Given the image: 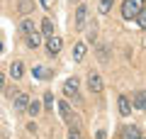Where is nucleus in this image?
Wrapping results in <instances>:
<instances>
[{
	"label": "nucleus",
	"mask_w": 146,
	"mask_h": 139,
	"mask_svg": "<svg viewBox=\"0 0 146 139\" xmlns=\"http://www.w3.org/2000/svg\"><path fill=\"white\" fill-rule=\"evenodd\" d=\"M141 10H144V0H124V3H122V17H124V20L139 17Z\"/></svg>",
	"instance_id": "1"
},
{
	"label": "nucleus",
	"mask_w": 146,
	"mask_h": 139,
	"mask_svg": "<svg viewBox=\"0 0 146 139\" xmlns=\"http://www.w3.org/2000/svg\"><path fill=\"white\" fill-rule=\"evenodd\" d=\"M63 93H66L68 98H73L76 103H80V95H78V78H68L63 83Z\"/></svg>",
	"instance_id": "2"
},
{
	"label": "nucleus",
	"mask_w": 146,
	"mask_h": 139,
	"mask_svg": "<svg viewBox=\"0 0 146 139\" xmlns=\"http://www.w3.org/2000/svg\"><path fill=\"white\" fill-rule=\"evenodd\" d=\"M58 112H61V120H63L66 124H76V115H73L71 105H68L66 100H61V103H58Z\"/></svg>",
	"instance_id": "3"
},
{
	"label": "nucleus",
	"mask_w": 146,
	"mask_h": 139,
	"mask_svg": "<svg viewBox=\"0 0 146 139\" xmlns=\"http://www.w3.org/2000/svg\"><path fill=\"white\" fill-rule=\"evenodd\" d=\"M12 103H15L17 112H22V110H27V105H29V95H27V93H15V95H12Z\"/></svg>",
	"instance_id": "4"
},
{
	"label": "nucleus",
	"mask_w": 146,
	"mask_h": 139,
	"mask_svg": "<svg viewBox=\"0 0 146 139\" xmlns=\"http://www.w3.org/2000/svg\"><path fill=\"white\" fill-rule=\"evenodd\" d=\"M85 20H88V7H85V5H78V10H76V29H83V27H85Z\"/></svg>",
	"instance_id": "5"
},
{
	"label": "nucleus",
	"mask_w": 146,
	"mask_h": 139,
	"mask_svg": "<svg viewBox=\"0 0 146 139\" xmlns=\"http://www.w3.org/2000/svg\"><path fill=\"white\" fill-rule=\"evenodd\" d=\"M88 88H90V93H102V78L98 73H90L88 76Z\"/></svg>",
	"instance_id": "6"
},
{
	"label": "nucleus",
	"mask_w": 146,
	"mask_h": 139,
	"mask_svg": "<svg viewBox=\"0 0 146 139\" xmlns=\"http://www.w3.org/2000/svg\"><path fill=\"white\" fill-rule=\"evenodd\" d=\"M61 46H63V41L58 39V37H46V49H49V54H58L61 51Z\"/></svg>",
	"instance_id": "7"
},
{
	"label": "nucleus",
	"mask_w": 146,
	"mask_h": 139,
	"mask_svg": "<svg viewBox=\"0 0 146 139\" xmlns=\"http://www.w3.org/2000/svg\"><path fill=\"white\" fill-rule=\"evenodd\" d=\"M139 137H141V132H139V127H134V124L122 129V139H139Z\"/></svg>",
	"instance_id": "8"
},
{
	"label": "nucleus",
	"mask_w": 146,
	"mask_h": 139,
	"mask_svg": "<svg viewBox=\"0 0 146 139\" xmlns=\"http://www.w3.org/2000/svg\"><path fill=\"white\" fill-rule=\"evenodd\" d=\"M73 59H76V61H83L85 59V44L83 41H78V44L73 46Z\"/></svg>",
	"instance_id": "9"
},
{
	"label": "nucleus",
	"mask_w": 146,
	"mask_h": 139,
	"mask_svg": "<svg viewBox=\"0 0 146 139\" xmlns=\"http://www.w3.org/2000/svg\"><path fill=\"white\" fill-rule=\"evenodd\" d=\"M134 105H136L139 110H146V90H139V93L134 95Z\"/></svg>",
	"instance_id": "10"
},
{
	"label": "nucleus",
	"mask_w": 146,
	"mask_h": 139,
	"mask_svg": "<svg viewBox=\"0 0 146 139\" xmlns=\"http://www.w3.org/2000/svg\"><path fill=\"white\" fill-rule=\"evenodd\" d=\"M22 73H25V66H22L20 61H15V63L10 66V76H12V78L17 81V78H22Z\"/></svg>",
	"instance_id": "11"
},
{
	"label": "nucleus",
	"mask_w": 146,
	"mask_h": 139,
	"mask_svg": "<svg viewBox=\"0 0 146 139\" xmlns=\"http://www.w3.org/2000/svg\"><path fill=\"white\" fill-rule=\"evenodd\" d=\"M119 112L124 115V117L131 112V103H129V98H127V95H122V98H119Z\"/></svg>",
	"instance_id": "12"
},
{
	"label": "nucleus",
	"mask_w": 146,
	"mask_h": 139,
	"mask_svg": "<svg viewBox=\"0 0 146 139\" xmlns=\"http://www.w3.org/2000/svg\"><path fill=\"white\" fill-rule=\"evenodd\" d=\"M34 78H44V81H46V78H51V71H49V68H44V66H34Z\"/></svg>",
	"instance_id": "13"
},
{
	"label": "nucleus",
	"mask_w": 146,
	"mask_h": 139,
	"mask_svg": "<svg viewBox=\"0 0 146 139\" xmlns=\"http://www.w3.org/2000/svg\"><path fill=\"white\" fill-rule=\"evenodd\" d=\"M20 32L29 37L32 32H36V29H34V22H32V20H22V25H20Z\"/></svg>",
	"instance_id": "14"
},
{
	"label": "nucleus",
	"mask_w": 146,
	"mask_h": 139,
	"mask_svg": "<svg viewBox=\"0 0 146 139\" xmlns=\"http://www.w3.org/2000/svg\"><path fill=\"white\" fill-rule=\"evenodd\" d=\"M27 44H29L32 49H36V46L42 44V34H39V32H32V34L27 37Z\"/></svg>",
	"instance_id": "15"
},
{
	"label": "nucleus",
	"mask_w": 146,
	"mask_h": 139,
	"mask_svg": "<svg viewBox=\"0 0 146 139\" xmlns=\"http://www.w3.org/2000/svg\"><path fill=\"white\" fill-rule=\"evenodd\" d=\"M42 32H44V37H51L54 34V25H51L49 17H44V20H42Z\"/></svg>",
	"instance_id": "16"
},
{
	"label": "nucleus",
	"mask_w": 146,
	"mask_h": 139,
	"mask_svg": "<svg viewBox=\"0 0 146 139\" xmlns=\"http://www.w3.org/2000/svg\"><path fill=\"white\" fill-rule=\"evenodd\" d=\"M98 7H100V12H102V15H107V12L112 10V0H100Z\"/></svg>",
	"instance_id": "17"
},
{
	"label": "nucleus",
	"mask_w": 146,
	"mask_h": 139,
	"mask_svg": "<svg viewBox=\"0 0 146 139\" xmlns=\"http://www.w3.org/2000/svg\"><path fill=\"white\" fill-rule=\"evenodd\" d=\"M68 139H83V137H80L78 124H71V129H68Z\"/></svg>",
	"instance_id": "18"
},
{
	"label": "nucleus",
	"mask_w": 146,
	"mask_h": 139,
	"mask_svg": "<svg viewBox=\"0 0 146 139\" xmlns=\"http://www.w3.org/2000/svg\"><path fill=\"white\" fill-rule=\"evenodd\" d=\"M32 7H34V3H32V0H20V12H29Z\"/></svg>",
	"instance_id": "19"
},
{
	"label": "nucleus",
	"mask_w": 146,
	"mask_h": 139,
	"mask_svg": "<svg viewBox=\"0 0 146 139\" xmlns=\"http://www.w3.org/2000/svg\"><path fill=\"white\" fill-rule=\"evenodd\" d=\"M44 108L54 110V93H46V95H44Z\"/></svg>",
	"instance_id": "20"
},
{
	"label": "nucleus",
	"mask_w": 146,
	"mask_h": 139,
	"mask_svg": "<svg viewBox=\"0 0 146 139\" xmlns=\"http://www.w3.org/2000/svg\"><path fill=\"white\" fill-rule=\"evenodd\" d=\"M27 110H29L32 117H36V112H39V103H36V100H34V103H29V105H27Z\"/></svg>",
	"instance_id": "21"
},
{
	"label": "nucleus",
	"mask_w": 146,
	"mask_h": 139,
	"mask_svg": "<svg viewBox=\"0 0 146 139\" xmlns=\"http://www.w3.org/2000/svg\"><path fill=\"white\" fill-rule=\"evenodd\" d=\"M139 27H141V29H146V7L139 12Z\"/></svg>",
	"instance_id": "22"
},
{
	"label": "nucleus",
	"mask_w": 146,
	"mask_h": 139,
	"mask_svg": "<svg viewBox=\"0 0 146 139\" xmlns=\"http://www.w3.org/2000/svg\"><path fill=\"white\" fill-rule=\"evenodd\" d=\"M98 54H100V61H107V56H110V54H107V46H100V49H98Z\"/></svg>",
	"instance_id": "23"
},
{
	"label": "nucleus",
	"mask_w": 146,
	"mask_h": 139,
	"mask_svg": "<svg viewBox=\"0 0 146 139\" xmlns=\"http://www.w3.org/2000/svg\"><path fill=\"white\" fill-rule=\"evenodd\" d=\"M98 139H107V137H105V132H98Z\"/></svg>",
	"instance_id": "24"
},
{
	"label": "nucleus",
	"mask_w": 146,
	"mask_h": 139,
	"mask_svg": "<svg viewBox=\"0 0 146 139\" xmlns=\"http://www.w3.org/2000/svg\"><path fill=\"white\" fill-rule=\"evenodd\" d=\"M3 86H5V76H0V88H3Z\"/></svg>",
	"instance_id": "25"
},
{
	"label": "nucleus",
	"mask_w": 146,
	"mask_h": 139,
	"mask_svg": "<svg viewBox=\"0 0 146 139\" xmlns=\"http://www.w3.org/2000/svg\"><path fill=\"white\" fill-rule=\"evenodd\" d=\"M0 139H7V137H0Z\"/></svg>",
	"instance_id": "26"
},
{
	"label": "nucleus",
	"mask_w": 146,
	"mask_h": 139,
	"mask_svg": "<svg viewBox=\"0 0 146 139\" xmlns=\"http://www.w3.org/2000/svg\"><path fill=\"white\" fill-rule=\"evenodd\" d=\"M139 139H146V137H139Z\"/></svg>",
	"instance_id": "27"
},
{
	"label": "nucleus",
	"mask_w": 146,
	"mask_h": 139,
	"mask_svg": "<svg viewBox=\"0 0 146 139\" xmlns=\"http://www.w3.org/2000/svg\"><path fill=\"white\" fill-rule=\"evenodd\" d=\"M0 49H3V44H0Z\"/></svg>",
	"instance_id": "28"
}]
</instances>
